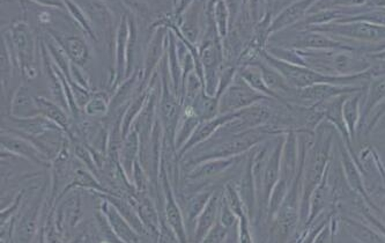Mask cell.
I'll use <instances>...</instances> for the list:
<instances>
[{"label": "cell", "instance_id": "6da1fadb", "mask_svg": "<svg viewBox=\"0 0 385 243\" xmlns=\"http://www.w3.org/2000/svg\"><path fill=\"white\" fill-rule=\"evenodd\" d=\"M303 66L331 77H351L369 71L373 62L352 50H296Z\"/></svg>", "mask_w": 385, "mask_h": 243}, {"label": "cell", "instance_id": "7a4b0ae2", "mask_svg": "<svg viewBox=\"0 0 385 243\" xmlns=\"http://www.w3.org/2000/svg\"><path fill=\"white\" fill-rule=\"evenodd\" d=\"M307 29V28H305ZM311 31H320L332 38L351 40L362 44L385 43L384 26L374 25L367 21H340L332 22L329 25L310 27Z\"/></svg>", "mask_w": 385, "mask_h": 243}, {"label": "cell", "instance_id": "3957f363", "mask_svg": "<svg viewBox=\"0 0 385 243\" xmlns=\"http://www.w3.org/2000/svg\"><path fill=\"white\" fill-rule=\"evenodd\" d=\"M264 100L271 99L254 91L237 73L232 84L219 99V112L220 115L233 114Z\"/></svg>", "mask_w": 385, "mask_h": 243}, {"label": "cell", "instance_id": "277c9868", "mask_svg": "<svg viewBox=\"0 0 385 243\" xmlns=\"http://www.w3.org/2000/svg\"><path fill=\"white\" fill-rule=\"evenodd\" d=\"M366 88L364 86H349V85H315L303 90H295L291 99H295L308 106H318L320 103L327 102L346 94L366 91Z\"/></svg>", "mask_w": 385, "mask_h": 243}, {"label": "cell", "instance_id": "5b68a950", "mask_svg": "<svg viewBox=\"0 0 385 243\" xmlns=\"http://www.w3.org/2000/svg\"><path fill=\"white\" fill-rule=\"evenodd\" d=\"M11 40L18 53L21 69L28 78L34 77V65H33V42L28 27L23 22H18L11 29Z\"/></svg>", "mask_w": 385, "mask_h": 243}, {"label": "cell", "instance_id": "8992f818", "mask_svg": "<svg viewBox=\"0 0 385 243\" xmlns=\"http://www.w3.org/2000/svg\"><path fill=\"white\" fill-rule=\"evenodd\" d=\"M313 5H314V1H295V3L289 4L288 6L280 11L271 22L270 28L267 31L269 38L272 35L278 34L280 31L300 23L308 16Z\"/></svg>", "mask_w": 385, "mask_h": 243}, {"label": "cell", "instance_id": "52a82bcc", "mask_svg": "<svg viewBox=\"0 0 385 243\" xmlns=\"http://www.w3.org/2000/svg\"><path fill=\"white\" fill-rule=\"evenodd\" d=\"M102 213L108 219L109 225L116 237L123 243H140L138 232L131 226L130 222L119 213V210L112 202H103Z\"/></svg>", "mask_w": 385, "mask_h": 243}, {"label": "cell", "instance_id": "ba28073f", "mask_svg": "<svg viewBox=\"0 0 385 243\" xmlns=\"http://www.w3.org/2000/svg\"><path fill=\"white\" fill-rule=\"evenodd\" d=\"M1 146L9 152L18 154L29 161L36 162L40 165L48 163V156H44L34 144L26 138L9 134H1Z\"/></svg>", "mask_w": 385, "mask_h": 243}, {"label": "cell", "instance_id": "9c48e42d", "mask_svg": "<svg viewBox=\"0 0 385 243\" xmlns=\"http://www.w3.org/2000/svg\"><path fill=\"white\" fill-rule=\"evenodd\" d=\"M40 200L33 202L26 210V212L20 217L19 222H16L13 228V243H31L34 237L36 227H38V213H40Z\"/></svg>", "mask_w": 385, "mask_h": 243}, {"label": "cell", "instance_id": "30bf717a", "mask_svg": "<svg viewBox=\"0 0 385 243\" xmlns=\"http://www.w3.org/2000/svg\"><path fill=\"white\" fill-rule=\"evenodd\" d=\"M168 73L163 75V92H162L161 116L167 136H171V130H174L178 114V101L176 94L173 93L170 88L173 84L169 82Z\"/></svg>", "mask_w": 385, "mask_h": 243}, {"label": "cell", "instance_id": "8fae6325", "mask_svg": "<svg viewBox=\"0 0 385 243\" xmlns=\"http://www.w3.org/2000/svg\"><path fill=\"white\" fill-rule=\"evenodd\" d=\"M163 185H165L166 218L171 231L174 232L175 237H178L180 243H185L187 237H185V230H184L183 217H182L178 202L175 200L174 195L171 193L170 184L166 175L163 178Z\"/></svg>", "mask_w": 385, "mask_h": 243}, {"label": "cell", "instance_id": "7c38bea8", "mask_svg": "<svg viewBox=\"0 0 385 243\" xmlns=\"http://www.w3.org/2000/svg\"><path fill=\"white\" fill-rule=\"evenodd\" d=\"M11 112L14 119H31L40 116L36 97H31L27 88L20 87L13 97Z\"/></svg>", "mask_w": 385, "mask_h": 243}, {"label": "cell", "instance_id": "4fadbf2b", "mask_svg": "<svg viewBox=\"0 0 385 243\" xmlns=\"http://www.w3.org/2000/svg\"><path fill=\"white\" fill-rule=\"evenodd\" d=\"M237 75L246 81V84L250 86V87L254 90V91L257 92V93L264 95V97H269L271 100H278L283 102L277 94H274L273 92H271L267 87L266 84H265L264 79H263V75H261V70L258 68L256 63H252V64H246V65H242L239 69H237Z\"/></svg>", "mask_w": 385, "mask_h": 243}, {"label": "cell", "instance_id": "5bb4252c", "mask_svg": "<svg viewBox=\"0 0 385 243\" xmlns=\"http://www.w3.org/2000/svg\"><path fill=\"white\" fill-rule=\"evenodd\" d=\"M126 16H123L117 33V44H116V53H117V82L121 80L125 75V69H128V45L130 38V27Z\"/></svg>", "mask_w": 385, "mask_h": 243}, {"label": "cell", "instance_id": "9a60e30c", "mask_svg": "<svg viewBox=\"0 0 385 243\" xmlns=\"http://www.w3.org/2000/svg\"><path fill=\"white\" fill-rule=\"evenodd\" d=\"M138 148H139V134L136 129H132L130 134L126 136L121 150H119V161L124 172L131 178L134 175L132 171L134 168V163L137 161Z\"/></svg>", "mask_w": 385, "mask_h": 243}, {"label": "cell", "instance_id": "2e32d148", "mask_svg": "<svg viewBox=\"0 0 385 243\" xmlns=\"http://www.w3.org/2000/svg\"><path fill=\"white\" fill-rule=\"evenodd\" d=\"M198 4L191 3L189 6V11H185L180 22V35L183 36L184 40H187L188 43L196 44L199 38V16H198Z\"/></svg>", "mask_w": 385, "mask_h": 243}, {"label": "cell", "instance_id": "e0dca14e", "mask_svg": "<svg viewBox=\"0 0 385 243\" xmlns=\"http://www.w3.org/2000/svg\"><path fill=\"white\" fill-rule=\"evenodd\" d=\"M36 103L40 115L55 123L63 131L69 130L70 119L64 109H62V106H57L56 103L45 97H36Z\"/></svg>", "mask_w": 385, "mask_h": 243}, {"label": "cell", "instance_id": "ac0fdd59", "mask_svg": "<svg viewBox=\"0 0 385 243\" xmlns=\"http://www.w3.org/2000/svg\"><path fill=\"white\" fill-rule=\"evenodd\" d=\"M217 202H219L217 193L212 195L211 200L207 202L205 209L202 210V212L199 215L196 234H195L197 242L204 240L207 237L208 233L211 232L215 222V217H217Z\"/></svg>", "mask_w": 385, "mask_h": 243}, {"label": "cell", "instance_id": "d6986e66", "mask_svg": "<svg viewBox=\"0 0 385 243\" xmlns=\"http://www.w3.org/2000/svg\"><path fill=\"white\" fill-rule=\"evenodd\" d=\"M233 114H226V115H219L215 119H208L204 124L200 125L196 131L193 132L192 137L190 138L189 143L183 147V151L188 150L191 146H195L198 143L205 141L206 138L210 137L217 129L224 126L232 117Z\"/></svg>", "mask_w": 385, "mask_h": 243}, {"label": "cell", "instance_id": "ffe728a7", "mask_svg": "<svg viewBox=\"0 0 385 243\" xmlns=\"http://www.w3.org/2000/svg\"><path fill=\"white\" fill-rule=\"evenodd\" d=\"M364 91L357 92V93L349 94L345 102L342 104V117L345 121L346 126L348 130L353 134L357 126L359 116H360L361 104L364 99Z\"/></svg>", "mask_w": 385, "mask_h": 243}, {"label": "cell", "instance_id": "44dd1931", "mask_svg": "<svg viewBox=\"0 0 385 243\" xmlns=\"http://www.w3.org/2000/svg\"><path fill=\"white\" fill-rule=\"evenodd\" d=\"M163 38H165V29L161 27L156 31L148 45L146 60H145V77H143L145 79L151 77L153 70L156 69L158 63L161 60L162 53H163V40H165Z\"/></svg>", "mask_w": 385, "mask_h": 243}, {"label": "cell", "instance_id": "7402d4cb", "mask_svg": "<svg viewBox=\"0 0 385 243\" xmlns=\"http://www.w3.org/2000/svg\"><path fill=\"white\" fill-rule=\"evenodd\" d=\"M65 51L70 60L75 65H84L85 63L87 62L90 51H88L86 43L80 38L71 36V38H66Z\"/></svg>", "mask_w": 385, "mask_h": 243}, {"label": "cell", "instance_id": "603a6c76", "mask_svg": "<svg viewBox=\"0 0 385 243\" xmlns=\"http://www.w3.org/2000/svg\"><path fill=\"white\" fill-rule=\"evenodd\" d=\"M138 215L145 228L152 233L158 234V218L153 202L149 198H143L137 204Z\"/></svg>", "mask_w": 385, "mask_h": 243}, {"label": "cell", "instance_id": "cb8c5ba5", "mask_svg": "<svg viewBox=\"0 0 385 243\" xmlns=\"http://www.w3.org/2000/svg\"><path fill=\"white\" fill-rule=\"evenodd\" d=\"M147 94L143 92V94H140L139 97L131 103L129 106L128 110L125 112L124 119L121 121V139H125L126 136L130 134L131 124L134 123V119L137 117L138 114L143 109V106H145L146 102Z\"/></svg>", "mask_w": 385, "mask_h": 243}, {"label": "cell", "instance_id": "d4e9b609", "mask_svg": "<svg viewBox=\"0 0 385 243\" xmlns=\"http://www.w3.org/2000/svg\"><path fill=\"white\" fill-rule=\"evenodd\" d=\"M233 163L232 159L215 160V161L206 162L204 165L199 166L191 174L190 178L193 180H199V178H211L213 175L219 174L224 169L229 167Z\"/></svg>", "mask_w": 385, "mask_h": 243}, {"label": "cell", "instance_id": "484cf974", "mask_svg": "<svg viewBox=\"0 0 385 243\" xmlns=\"http://www.w3.org/2000/svg\"><path fill=\"white\" fill-rule=\"evenodd\" d=\"M48 48H49L50 53L53 57V60L56 63L57 69L62 71L63 75H65L66 78L69 79L71 82V75H70V60L69 56L66 55V51L63 50V48L56 42H48Z\"/></svg>", "mask_w": 385, "mask_h": 243}, {"label": "cell", "instance_id": "4316f807", "mask_svg": "<svg viewBox=\"0 0 385 243\" xmlns=\"http://www.w3.org/2000/svg\"><path fill=\"white\" fill-rule=\"evenodd\" d=\"M228 20H229V9L227 4L224 1H217L215 4V21L217 34L221 38L227 36Z\"/></svg>", "mask_w": 385, "mask_h": 243}, {"label": "cell", "instance_id": "83f0119b", "mask_svg": "<svg viewBox=\"0 0 385 243\" xmlns=\"http://www.w3.org/2000/svg\"><path fill=\"white\" fill-rule=\"evenodd\" d=\"M75 187L90 188V189H95V190H102V188L99 185V182H97V180L92 176V174L88 173L86 169L81 168L75 169L73 182L70 184L69 187L66 188L64 193H62V196L65 195L66 191Z\"/></svg>", "mask_w": 385, "mask_h": 243}, {"label": "cell", "instance_id": "f1b7e54d", "mask_svg": "<svg viewBox=\"0 0 385 243\" xmlns=\"http://www.w3.org/2000/svg\"><path fill=\"white\" fill-rule=\"evenodd\" d=\"M347 228L353 234V237H357V240L362 243H383L376 233H374L372 230L366 227L364 225L359 224V222H353V220H347Z\"/></svg>", "mask_w": 385, "mask_h": 243}, {"label": "cell", "instance_id": "f546056e", "mask_svg": "<svg viewBox=\"0 0 385 243\" xmlns=\"http://www.w3.org/2000/svg\"><path fill=\"white\" fill-rule=\"evenodd\" d=\"M279 151L274 153L270 161L267 163L264 173V187L267 191H270L273 188L274 183L277 181L278 169H279Z\"/></svg>", "mask_w": 385, "mask_h": 243}, {"label": "cell", "instance_id": "4dcf8cb0", "mask_svg": "<svg viewBox=\"0 0 385 243\" xmlns=\"http://www.w3.org/2000/svg\"><path fill=\"white\" fill-rule=\"evenodd\" d=\"M137 79V75H134L130 79L125 81L124 84L119 86V90L116 92L115 97L112 99V102L109 104L110 108H117L121 106V103L126 100V97L130 95L131 92L134 90V85Z\"/></svg>", "mask_w": 385, "mask_h": 243}, {"label": "cell", "instance_id": "1f68e13d", "mask_svg": "<svg viewBox=\"0 0 385 243\" xmlns=\"http://www.w3.org/2000/svg\"><path fill=\"white\" fill-rule=\"evenodd\" d=\"M211 193H202L197 195L196 197H193L192 200L190 202L189 206L190 220H195L197 217L200 215V213L202 212V210L205 209L207 202L211 200Z\"/></svg>", "mask_w": 385, "mask_h": 243}, {"label": "cell", "instance_id": "d6a6232c", "mask_svg": "<svg viewBox=\"0 0 385 243\" xmlns=\"http://www.w3.org/2000/svg\"><path fill=\"white\" fill-rule=\"evenodd\" d=\"M242 200L246 202V207L252 209L254 206V180H252L251 165H249L242 181Z\"/></svg>", "mask_w": 385, "mask_h": 243}, {"label": "cell", "instance_id": "836d02e7", "mask_svg": "<svg viewBox=\"0 0 385 243\" xmlns=\"http://www.w3.org/2000/svg\"><path fill=\"white\" fill-rule=\"evenodd\" d=\"M85 110L90 116H103L108 112L109 104L104 97H93L87 103V106L85 107Z\"/></svg>", "mask_w": 385, "mask_h": 243}, {"label": "cell", "instance_id": "e575fe53", "mask_svg": "<svg viewBox=\"0 0 385 243\" xmlns=\"http://www.w3.org/2000/svg\"><path fill=\"white\" fill-rule=\"evenodd\" d=\"M226 202H227L226 204H227L228 207L235 215H239V217L243 215L241 197L239 196V193L232 185H227V188H226Z\"/></svg>", "mask_w": 385, "mask_h": 243}, {"label": "cell", "instance_id": "d590c367", "mask_svg": "<svg viewBox=\"0 0 385 243\" xmlns=\"http://www.w3.org/2000/svg\"><path fill=\"white\" fill-rule=\"evenodd\" d=\"M11 72V60L5 40H1V80H9Z\"/></svg>", "mask_w": 385, "mask_h": 243}, {"label": "cell", "instance_id": "8d00e7d4", "mask_svg": "<svg viewBox=\"0 0 385 243\" xmlns=\"http://www.w3.org/2000/svg\"><path fill=\"white\" fill-rule=\"evenodd\" d=\"M66 5H67L70 11H71L72 16H75V19L78 20L79 23H81L82 28L87 31L88 34H90L92 38H94L93 31H92V28H90V22L85 18L84 14L79 10L78 6H77L75 3H70V1H66Z\"/></svg>", "mask_w": 385, "mask_h": 243}, {"label": "cell", "instance_id": "74e56055", "mask_svg": "<svg viewBox=\"0 0 385 243\" xmlns=\"http://www.w3.org/2000/svg\"><path fill=\"white\" fill-rule=\"evenodd\" d=\"M75 156H78L81 161L84 162L85 165L87 166L88 168L95 169V161L90 159V154L87 148H85L80 144H77L75 147Z\"/></svg>", "mask_w": 385, "mask_h": 243}, {"label": "cell", "instance_id": "f35d334b", "mask_svg": "<svg viewBox=\"0 0 385 243\" xmlns=\"http://www.w3.org/2000/svg\"><path fill=\"white\" fill-rule=\"evenodd\" d=\"M239 243H252L251 235L249 232L248 220L244 215L239 217Z\"/></svg>", "mask_w": 385, "mask_h": 243}, {"label": "cell", "instance_id": "ab89813d", "mask_svg": "<svg viewBox=\"0 0 385 243\" xmlns=\"http://www.w3.org/2000/svg\"><path fill=\"white\" fill-rule=\"evenodd\" d=\"M235 213L228 207L227 204L222 205V210H221V224L224 227H229L235 222Z\"/></svg>", "mask_w": 385, "mask_h": 243}, {"label": "cell", "instance_id": "60d3db41", "mask_svg": "<svg viewBox=\"0 0 385 243\" xmlns=\"http://www.w3.org/2000/svg\"><path fill=\"white\" fill-rule=\"evenodd\" d=\"M372 62H383L385 63V47L381 50L376 51V53H369L366 55Z\"/></svg>", "mask_w": 385, "mask_h": 243}, {"label": "cell", "instance_id": "b9f144b4", "mask_svg": "<svg viewBox=\"0 0 385 243\" xmlns=\"http://www.w3.org/2000/svg\"><path fill=\"white\" fill-rule=\"evenodd\" d=\"M314 243H330V232L329 228H325L320 232L315 239Z\"/></svg>", "mask_w": 385, "mask_h": 243}, {"label": "cell", "instance_id": "7bdbcfd3", "mask_svg": "<svg viewBox=\"0 0 385 243\" xmlns=\"http://www.w3.org/2000/svg\"><path fill=\"white\" fill-rule=\"evenodd\" d=\"M385 114V102H383L381 106L379 107V108H376L375 109V115L373 116V122H372V124H370V128L373 126V125H375L376 122L379 121L381 117H382L383 115Z\"/></svg>", "mask_w": 385, "mask_h": 243}]
</instances>
